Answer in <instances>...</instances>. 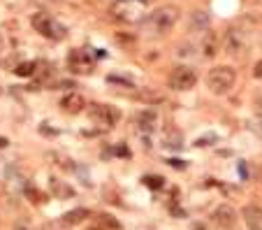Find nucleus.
<instances>
[{"mask_svg": "<svg viewBox=\"0 0 262 230\" xmlns=\"http://www.w3.org/2000/svg\"><path fill=\"white\" fill-rule=\"evenodd\" d=\"M181 16V10L177 5H163L158 10H154L151 14L144 19V33L151 37H163L174 28V24Z\"/></svg>", "mask_w": 262, "mask_h": 230, "instance_id": "f257e3e1", "label": "nucleus"}, {"mask_svg": "<svg viewBox=\"0 0 262 230\" xmlns=\"http://www.w3.org/2000/svg\"><path fill=\"white\" fill-rule=\"evenodd\" d=\"M237 81V70L232 65H216L207 72V86L211 93L216 95H225Z\"/></svg>", "mask_w": 262, "mask_h": 230, "instance_id": "f03ea898", "label": "nucleus"}, {"mask_svg": "<svg viewBox=\"0 0 262 230\" xmlns=\"http://www.w3.org/2000/svg\"><path fill=\"white\" fill-rule=\"evenodd\" d=\"M146 14V0H116L112 5V16L121 24H139Z\"/></svg>", "mask_w": 262, "mask_h": 230, "instance_id": "7ed1b4c3", "label": "nucleus"}, {"mask_svg": "<svg viewBox=\"0 0 262 230\" xmlns=\"http://www.w3.org/2000/svg\"><path fill=\"white\" fill-rule=\"evenodd\" d=\"M33 28L37 30L40 35L49 37V40H63V37L68 35V28H65L60 21H56L54 16L45 14V12L33 16Z\"/></svg>", "mask_w": 262, "mask_h": 230, "instance_id": "20e7f679", "label": "nucleus"}, {"mask_svg": "<svg viewBox=\"0 0 262 230\" xmlns=\"http://www.w3.org/2000/svg\"><path fill=\"white\" fill-rule=\"evenodd\" d=\"M198 84V72L190 65H177L169 72V89L174 91H190Z\"/></svg>", "mask_w": 262, "mask_h": 230, "instance_id": "39448f33", "label": "nucleus"}, {"mask_svg": "<svg viewBox=\"0 0 262 230\" xmlns=\"http://www.w3.org/2000/svg\"><path fill=\"white\" fill-rule=\"evenodd\" d=\"M89 116H91L93 123L102 126V128H114V126L119 123V119H121L119 110L112 107V105H91Z\"/></svg>", "mask_w": 262, "mask_h": 230, "instance_id": "423d86ee", "label": "nucleus"}, {"mask_svg": "<svg viewBox=\"0 0 262 230\" xmlns=\"http://www.w3.org/2000/svg\"><path fill=\"white\" fill-rule=\"evenodd\" d=\"M68 65L77 75H91L95 68V58L86 49H72L68 56Z\"/></svg>", "mask_w": 262, "mask_h": 230, "instance_id": "0eeeda50", "label": "nucleus"}, {"mask_svg": "<svg viewBox=\"0 0 262 230\" xmlns=\"http://www.w3.org/2000/svg\"><path fill=\"white\" fill-rule=\"evenodd\" d=\"M211 221H213V225H218V228L230 230L237 225V212H234L230 205H218L216 210L211 212Z\"/></svg>", "mask_w": 262, "mask_h": 230, "instance_id": "6e6552de", "label": "nucleus"}, {"mask_svg": "<svg viewBox=\"0 0 262 230\" xmlns=\"http://www.w3.org/2000/svg\"><path fill=\"white\" fill-rule=\"evenodd\" d=\"M248 47V40L244 35V30L239 28H230L228 30V37H225V49H228L230 56H242Z\"/></svg>", "mask_w": 262, "mask_h": 230, "instance_id": "1a4fd4ad", "label": "nucleus"}, {"mask_svg": "<svg viewBox=\"0 0 262 230\" xmlns=\"http://www.w3.org/2000/svg\"><path fill=\"white\" fill-rule=\"evenodd\" d=\"M242 219L248 230H262V207L260 205H244Z\"/></svg>", "mask_w": 262, "mask_h": 230, "instance_id": "9d476101", "label": "nucleus"}, {"mask_svg": "<svg viewBox=\"0 0 262 230\" xmlns=\"http://www.w3.org/2000/svg\"><path fill=\"white\" fill-rule=\"evenodd\" d=\"M200 51L204 58H216L218 54V35L213 30H204L200 35Z\"/></svg>", "mask_w": 262, "mask_h": 230, "instance_id": "9b49d317", "label": "nucleus"}, {"mask_svg": "<svg viewBox=\"0 0 262 230\" xmlns=\"http://www.w3.org/2000/svg\"><path fill=\"white\" fill-rule=\"evenodd\" d=\"M84 107H86V100L81 93H68V95H63V100H60V110L68 112V114H79Z\"/></svg>", "mask_w": 262, "mask_h": 230, "instance_id": "f8f14e48", "label": "nucleus"}, {"mask_svg": "<svg viewBox=\"0 0 262 230\" xmlns=\"http://www.w3.org/2000/svg\"><path fill=\"white\" fill-rule=\"evenodd\" d=\"M135 123H137V128L142 130V133H151V130H156V126H158V114H156L154 110H142L135 116Z\"/></svg>", "mask_w": 262, "mask_h": 230, "instance_id": "ddd939ff", "label": "nucleus"}, {"mask_svg": "<svg viewBox=\"0 0 262 230\" xmlns=\"http://www.w3.org/2000/svg\"><path fill=\"white\" fill-rule=\"evenodd\" d=\"M209 26H211V16L204 10H195L193 14H190V30L204 33V30H209Z\"/></svg>", "mask_w": 262, "mask_h": 230, "instance_id": "4468645a", "label": "nucleus"}, {"mask_svg": "<svg viewBox=\"0 0 262 230\" xmlns=\"http://www.w3.org/2000/svg\"><path fill=\"white\" fill-rule=\"evenodd\" d=\"M89 214H91V212L86 210V207H77V210H72V212H68V214H63L60 223H63V225H79L81 221L89 219Z\"/></svg>", "mask_w": 262, "mask_h": 230, "instance_id": "2eb2a0df", "label": "nucleus"}, {"mask_svg": "<svg viewBox=\"0 0 262 230\" xmlns=\"http://www.w3.org/2000/svg\"><path fill=\"white\" fill-rule=\"evenodd\" d=\"M135 98H137L139 102H144V105H158V102L165 100V95L158 93V91H154V89H142V91H137V93H135Z\"/></svg>", "mask_w": 262, "mask_h": 230, "instance_id": "dca6fc26", "label": "nucleus"}, {"mask_svg": "<svg viewBox=\"0 0 262 230\" xmlns=\"http://www.w3.org/2000/svg\"><path fill=\"white\" fill-rule=\"evenodd\" d=\"M163 147H165V149H181V147H183V135L179 133V130L169 128L167 133L163 135Z\"/></svg>", "mask_w": 262, "mask_h": 230, "instance_id": "f3484780", "label": "nucleus"}, {"mask_svg": "<svg viewBox=\"0 0 262 230\" xmlns=\"http://www.w3.org/2000/svg\"><path fill=\"white\" fill-rule=\"evenodd\" d=\"M51 193H54V198H58V200H65V198H72L74 191L70 189L65 181L60 179H51Z\"/></svg>", "mask_w": 262, "mask_h": 230, "instance_id": "a211bd4d", "label": "nucleus"}, {"mask_svg": "<svg viewBox=\"0 0 262 230\" xmlns=\"http://www.w3.org/2000/svg\"><path fill=\"white\" fill-rule=\"evenodd\" d=\"M98 225H102L104 230H121V223L114 219V216H109V214H102V216H100Z\"/></svg>", "mask_w": 262, "mask_h": 230, "instance_id": "6ab92c4d", "label": "nucleus"}, {"mask_svg": "<svg viewBox=\"0 0 262 230\" xmlns=\"http://www.w3.org/2000/svg\"><path fill=\"white\" fill-rule=\"evenodd\" d=\"M35 68H37V63H33V60H26V63H19L16 65V75L19 77H30L35 72Z\"/></svg>", "mask_w": 262, "mask_h": 230, "instance_id": "aec40b11", "label": "nucleus"}, {"mask_svg": "<svg viewBox=\"0 0 262 230\" xmlns=\"http://www.w3.org/2000/svg\"><path fill=\"white\" fill-rule=\"evenodd\" d=\"M144 184H146L148 189H163L165 179H163V177H154V175H148V177H144Z\"/></svg>", "mask_w": 262, "mask_h": 230, "instance_id": "412c9836", "label": "nucleus"}, {"mask_svg": "<svg viewBox=\"0 0 262 230\" xmlns=\"http://www.w3.org/2000/svg\"><path fill=\"white\" fill-rule=\"evenodd\" d=\"M107 79L112 81V84H121V86H130V89H133V81H130V79H125V77H119V75H109Z\"/></svg>", "mask_w": 262, "mask_h": 230, "instance_id": "4be33fe9", "label": "nucleus"}, {"mask_svg": "<svg viewBox=\"0 0 262 230\" xmlns=\"http://www.w3.org/2000/svg\"><path fill=\"white\" fill-rule=\"evenodd\" d=\"M26 193H28V195H30V198H33V202H42V200H45V195H42V193H40V191H35V189H30V186H28V189H26Z\"/></svg>", "mask_w": 262, "mask_h": 230, "instance_id": "5701e85b", "label": "nucleus"}, {"mask_svg": "<svg viewBox=\"0 0 262 230\" xmlns=\"http://www.w3.org/2000/svg\"><path fill=\"white\" fill-rule=\"evenodd\" d=\"M253 77H255V79H262V58L253 65Z\"/></svg>", "mask_w": 262, "mask_h": 230, "instance_id": "b1692460", "label": "nucleus"}, {"mask_svg": "<svg viewBox=\"0 0 262 230\" xmlns=\"http://www.w3.org/2000/svg\"><path fill=\"white\" fill-rule=\"evenodd\" d=\"M190 49H193L190 45H181V47H179L177 54H179V56H193V51H190Z\"/></svg>", "mask_w": 262, "mask_h": 230, "instance_id": "393cba45", "label": "nucleus"}, {"mask_svg": "<svg viewBox=\"0 0 262 230\" xmlns=\"http://www.w3.org/2000/svg\"><path fill=\"white\" fill-rule=\"evenodd\" d=\"M253 123H255V128H260V130H262V112L255 116V121H253Z\"/></svg>", "mask_w": 262, "mask_h": 230, "instance_id": "a878e982", "label": "nucleus"}, {"mask_svg": "<svg viewBox=\"0 0 262 230\" xmlns=\"http://www.w3.org/2000/svg\"><path fill=\"white\" fill-rule=\"evenodd\" d=\"M169 165H174V168H186V163H183V160H169Z\"/></svg>", "mask_w": 262, "mask_h": 230, "instance_id": "bb28decb", "label": "nucleus"}, {"mask_svg": "<svg viewBox=\"0 0 262 230\" xmlns=\"http://www.w3.org/2000/svg\"><path fill=\"white\" fill-rule=\"evenodd\" d=\"M255 107H257V114H260V112H262V95H260V98H255Z\"/></svg>", "mask_w": 262, "mask_h": 230, "instance_id": "cd10ccee", "label": "nucleus"}, {"mask_svg": "<svg viewBox=\"0 0 262 230\" xmlns=\"http://www.w3.org/2000/svg\"><path fill=\"white\" fill-rule=\"evenodd\" d=\"M14 230H30V228H28L26 223H16V228H14Z\"/></svg>", "mask_w": 262, "mask_h": 230, "instance_id": "c85d7f7f", "label": "nucleus"}, {"mask_svg": "<svg viewBox=\"0 0 262 230\" xmlns=\"http://www.w3.org/2000/svg\"><path fill=\"white\" fill-rule=\"evenodd\" d=\"M3 49H5V37L0 35V51H3Z\"/></svg>", "mask_w": 262, "mask_h": 230, "instance_id": "c756f323", "label": "nucleus"}, {"mask_svg": "<svg viewBox=\"0 0 262 230\" xmlns=\"http://www.w3.org/2000/svg\"><path fill=\"white\" fill-rule=\"evenodd\" d=\"M89 230H104L102 225H93V228H89Z\"/></svg>", "mask_w": 262, "mask_h": 230, "instance_id": "7c9ffc66", "label": "nucleus"}, {"mask_svg": "<svg viewBox=\"0 0 262 230\" xmlns=\"http://www.w3.org/2000/svg\"><path fill=\"white\" fill-rule=\"evenodd\" d=\"M114 3H116V0H114Z\"/></svg>", "mask_w": 262, "mask_h": 230, "instance_id": "2f4dec72", "label": "nucleus"}]
</instances>
